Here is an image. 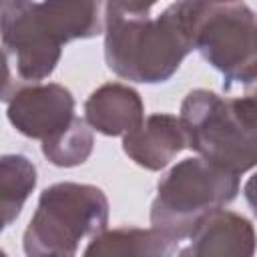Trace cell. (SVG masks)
Returning a JSON list of instances; mask_svg holds the SVG:
<instances>
[{"label":"cell","instance_id":"6da1fadb","mask_svg":"<svg viewBox=\"0 0 257 257\" xmlns=\"http://www.w3.org/2000/svg\"><path fill=\"white\" fill-rule=\"evenodd\" d=\"M104 0H2V44L8 66L26 82L50 76L62 44L104 28Z\"/></svg>","mask_w":257,"mask_h":257},{"label":"cell","instance_id":"7a4b0ae2","mask_svg":"<svg viewBox=\"0 0 257 257\" xmlns=\"http://www.w3.org/2000/svg\"><path fill=\"white\" fill-rule=\"evenodd\" d=\"M191 50L189 34L171 6L153 20L106 4L104 60L120 78L145 84L165 82Z\"/></svg>","mask_w":257,"mask_h":257},{"label":"cell","instance_id":"3957f363","mask_svg":"<svg viewBox=\"0 0 257 257\" xmlns=\"http://www.w3.org/2000/svg\"><path fill=\"white\" fill-rule=\"evenodd\" d=\"M193 50L223 74L225 88L257 76V12L227 0H177L171 4Z\"/></svg>","mask_w":257,"mask_h":257},{"label":"cell","instance_id":"277c9868","mask_svg":"<svg viewBox=\"0 0 257 257\" xmlns=\"http://www.w3.org/2000/svg\"><path fill=\"white\" fill-rule=\"evenodd\" d=\"M179 116L189 149L205 161L235 175L257 167V102L247 94L223 98L195 88L185 96Z\"/></svg>","mask_w":257,"mask_h":257},{"label":"cell","instance_id":"5b68a950","mask_svg":"<svg viewBox=\"0 0 257 257\" xmlns=\"http://www.w3.org/2000/svg\"><path fill=\"white\" fill-rule=\"evenodd\" d=\"M239 193V175L203 157L177 163L157 185L151 225L169 239L183 243L211 211L229 205Z\"/></svg>","mask_w":257,"mask_h":257},{"label":"cell","instance_id":"8992f818","mask_svg":"<svg viewBox=\"0 0 257 257\" xmlns=\"http://www.w3.org/2000/svg\"><path fill=\"white\" fill-rule=\"evenodd\" d=\"M108 225V199L84 183H56L40 193L38 207L24 231V253L30 257H66L78 251L86 237Z\"/></svg>","mask_w":257,"mask_h":257},{"label":"cell","instance_id":"52a82bcc","mask_svg":"<svg viewBox=\"0 0 257 257\" xmlns=\"http://www.w3.org/2000/svg\"><path fill=\"white\" fill-rule=\"evenodd\" d=\"M10 124L28 139H48L68 126L74 118L72 92L56 82H18L4 92Z\"/></svg>","mask_w":257,"mask_h":257},{"label":"cell","instance_id":"ba28073f","mask_svg":"<svg viewBox=\"0 0 257 257\" xmlns=\"http://www.w3.org/2000/svg\"><path fill=\"white\" fill-rule=\"evenodd\" d=\"M257 249L253 223L233 211L215 209L195 227L187 245L179 249L185 257H251Z\"/></svg>","mask_w":257,"mask_h":257},{"label":"cell","instance_id":"9c48e42d","mask_svg":"<svg viewBox=\"0 0 257 257\" xmlns=\"http://www.w3.org/2000/svg\"><path fill=\"white\" fill-rule=\"evenodd\" d=\"M187 147L189 141L181 116L165 112L147 116L122 139V151L147 171L165 169Z\"/></svg>","mask_w":257,"mask_h":257},{"label":"cell","instance_id":"30bf717a","mask_svg":"<svg viewBox=\"0 0 257 257\" xmlns=\"http://www.w3.org/2000/svg\"><path fill=\"white\" fill-rule=\"evenodd\" d=\"M84 118L100 135L124 137L145 120V104L133 86L106 82L86 98Z\"/></svg>","mask_w":257,"mask_h":257},{"label":"cell","instance_id":"8fae6325","mask_svg":"<svg viewBox=\"0 0 257 257\" xmlns=\"http://www.w3.org/2000/svg\"><path fill=\"white\" fill-rule=\"evenodd\" d=\"M179 243L163 235L159 229H104L94 235L84 255H128V257H167L179 253Z\"/></svg>","mask_w":257,"mask_h":257},{"label":"cell","instance_id":"7c38bea8","mask_svg":"<svg viewBox=\"0 0 257 257\" xmlns=\"http://www.w3.org/2000/svg\"><path fill=\"white\" fill-rule=\"evenodd\" d=\"M36 187V167L24 155H4L0 159V209L2 227L12 225L26 199Z\"/></svg>","mask_w":257,"mask_h":257},{"label":"cell","instance_id":"4fadbf2b","mask_svg":"<svg viewBox=\"0 0 257 257\" xmlns=\"http://www.w3.org/2000/svg\"><path fill=\"white\" fill-rule=\"evenodd\" d=\"M86 118L74 116L68 126L58 131L56 135L42 141V155L54 165V167H76L82 165L94 147L92 131Z\"/></svg>","mask_w":257,"mask_h":257},{"label":"cell","instance_id":"5bb4252c","mask_svg":"<svg viewBox=\"0 0 257 257\" xmlns=\"http://www.w3.org/2000/svg\"><path fill=\"white\" fill-rule=\"evenodd\" d=\"M157 0H106V4L110 6H116L124 12H131V14H145L149 16L151 8L155 6Z\"/></svg>","mask_w":257,"mask_h":257},{"label":"cell","instance_id":"9a60e30c","mask_svg":"<svg viewBox=\"0 0 257 257\" xmlns=\"http://www.w3.org/2000/svg\"><path fill=\"white\" fill-rule=\"evenodd\" d=\"M243 195H245L249 207L253 209V213L257 215V173H255L253 177H249V181L245 183V187H243Z\"/></svg>","mask_w":257,"mask_h":257},{"label":"cell","instance_id":"2e32d148","mask_svg":"<svg viewBox=\"0 0 257 257\" xmlns=\"http://www.w3.org/2000/svg\"><path fill=\"white\" fill-rule=\"evenodd\" d=\"M245 94L257 102V76H255V78H251V80L245 84Z\"/></svg>","mask_w":257,"mask_h":257},{"label":"cell","instance_id":"e0dca14e","mask_svg":"<svg viewBox=\"0 0 257 257\" xmlns=\"http://www.w3.org/2000/svg\"><path fill=\"white\" fill-rule=\"evenodd\" d=\"M227 2H239V0H227Z\"/></svg>","mask_w":257,"mask_h":257}]
</instances>
